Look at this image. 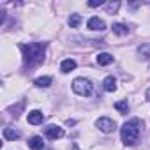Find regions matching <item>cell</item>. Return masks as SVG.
I'll return each mask as SVG.
<instances>
[{
  "label": "cell",
  "instance_id": "5bb4252c",
  "mask_svg": "<svg viewBox=\"0 0 150 150\" xmlns=\"http://www.w3.org/2000/svg\"><path fill=\"white\" fill-rule=\"evenodd\" d=\"M138 55L141 58H150V42H145L138 48Z\"/></svg>",
  "mask_w": 150,
  "mask_h": 150
},
{
  "label": "cell",
  "instance_id": "7a4b0ae2",
  "mask_svg": "<svg viewBox=\"0 0 150 150\" xmlns=\"http://www.w3.org/2000/svg\"><path fill=\"white\" fill-rule=\"evenodd\" d=\"M141 127H143V122L139 118H132L129 122H125L120 129V136H122V141L124 145L127 146H132L138 138H139V132H141Z\"/></svg>",
  "mask_w": 150,
  "mask_h": 150
},
{
  "label": "cell",
  "instance_id": "277c9868",
  "mask_svg": "<svg viewBox=\"0 0 150 150\" xmlns=\"http://www.w3.org/2000/svg\"><path fill=\"white\" fill-rule=\"evenodd\" d=\"M96 125L99 127V131H103V132H113L115 129H117V124H115V120H111V118H108V117H103V118H99L97 122H96Z\"/></svg>",
  "mask_w": 150,
  "mask_h": 150
},
{
  "label": "cell",
  "instance_id": "9a60e30c",
  "mask_svg": "<svg viewBox=\"0 0 150 150\" xmlns=\"http://www.w3.org/2000/svg\"><path fill=\"white\" fill-rule=\"evenodd\" d=\"M113 32H115L117 35H127V34H129V28H127V25L115 23V25H113Z\"/></svg>",
  "mask_w": 150,
  "mask_h": 150
},
{
  "label": "cell",
  "instance_id": "d6986e66",
  "mask_svg": "<svg viewBox=\"0 0 150 150\" xmlns=\"http://www.w3.org/2000/svg\"><path fill=\"white\" fill-rule=\"evenodd\" d=\"M104 2H103V0H90V2H88V7H101Z\"/></svg>",
  "mask_w": 150,
  "mask_h": 150
},
{
  "label": "cell",
  "instance_id": "ffe728a7",
  "mask_svg": "<svg viewBox=\"0 0 150 150\" xmlns=\"http://www.w3.org/2000/svg\"><path fill=\"white\" fill-rule=\"evenodd\" d=\"M146 99H148V101H150V88H148V90H146Z\"/></svg>",
  "mask_w": 150,
  "mask_h": 150
},
{
  "label": "cell",
  "instance_id": "9c48e42d",
  "mask_svg": "<svg viewBox=\"0 0 150 150\" xmlns=\"http://www.w3.org/2000/svg\"><path fill=\"white\" fill-rule=\"evenodd\" d=\"M28 148H32V150H42V148H44L42 138H41V136H32V138L28 139Z\"/></svg>",
  "mask_w": 150,
  "mask_h": 150
},
{
  "label": "cell",
  "instance_id": "52a82bcc",
  "mask_svg": "<svg viewBox=\"0 0 150 150\" xmlns=\"http://www.w3.org/2000/svg\"><path fill=\"white\" fill-rule=\"evenodd\" d=\"M42 120H44L42 111L34 110V111H30V113H28V124H32V125H39V124H42Z\"/></svg>",
  "mask_w": 150,
  "mask_h": 150
},
{
  "label": "cell",
  "instance_id": "e0dca14e",
  "mask_svg": "<svg viewBox=\"0 0 150 150\" xmlns=\"http://www.w3.org/2000/svg\"><path fill=\"white\" fill-rule=\"evenodd\" d=\"M115 110L120 111L122 115H125L129 111V103L127 101H118V103H115Z\"/></svg>",
  "mask_w": 150,
  "mask_h": 150
},
{
  "label": "cell",
  "instance_id": "5b68a950",
  "mask_svg": "<svg viewBox=\"0 0 150 150\" xmlns=\"http://www.w3.org/2000/svg\"><path fill=\"white\" fill-rule=\"evenodd\" d=\"M44 134H46L50 139H58V138L64 136V129L58 127V125H48V127L44 129Z\"/></svg>",
  "mask_w": 150,
  "mask_h": 150
},
{
  "label": "cell",
  "instance_id": "ba28073f",
  "mask_svg": "<svg viewBox=\"0 0 150 150\" xmlns=\"http://www.w3.org/2000/svg\"><path fill=\"white\" fill-rule=\"evenodd\" d=\"M21 136V132L18 131V129H14V127H6L4 129V138L7 139V141H14V139H18Z\"/></svg>",
  "mask_w": 150,
  "mask_h": 150
},
{
  "label": "cell",
  "instance_id": "30bf717a",
  "mask_svg": "<svg viewBox=\"0 0 150 150\" xmlns=\"http://www.w3.org/2000/svg\"><path fill=\"white\" fill-rule=\"evenodd\" d=\"M72 69H76V60H72V58H65L62 64H60V71L62 72H71Z\"/></svg>",
  "mask_w": 150,
  "mask_h": 150
},
{
  "label": "cell",
  "instance_id": "7c38bea8",
  "mask_svg": "<svg viewBox=\"0 0 150 150\" xmlns=\"http://www.w3.org/2000/svg\"><path fill=\"white\" fill-rule=\"evenodd\" d=\"M96 60H97L99 65H110L113 62V55H110V53H99Z\"/></svg>",
  "mask_w": 150,
  "mask_h": 150
},
{
  "label": "cell",
  "instance_id": "2e32d148",
  "mask_svg": "<svg viewBox=\"0 0 150 150\" xmlns=\"http://www.w3.org/2000/svg\"><path fill=\"white\" fill-rule=\"evenodd\" d=\"M80 23H81V16L80 14H71L69 16V27L71 28H78Z\"/></svg>",
  "mask_w": 150,
  "mask_h": 150
},
{
  "label": "cell",
  "instance_id": "6da1fadb",
  "mask_svg": "<svg viewBox=\"0 0 150 150\" xmlns=\"http://www.w3.org/2000/svg\"><path fill=\"white\" fill-rule=\"evenodd\" d=\"M46 42H30V44H21V51H23V62L25 67H35L42 62L44 58V51H46Z\"/></svg>",
  "mask_w": 150,
  "mask_h": 150
},
{
  "label": "cell",
  "instance_id": "ac0fdd59",
  "mask_svg": "<svg viewBox=\"0 0 150 150\" xmlns=\"http://www.w3.org/2000/svg\"><path fill=\"white\" fill-rule=\"evenodd\" d=\"M118 7H120V2H110V4H106L108 14H115V13L118 11Z\"/></svg>",
  "mask_w": 150,
  "mask_h": 150
},
{
  "label": "cell",
  "instance_id": "4fadbf2b",
  "mask_svg": "<svg viewBox=\"0 0 150 150\" xmlns=\"http://www.w3.org/2000/svg\"><path fill=\"white\" fill-rule=\"evenodd\" d=\"M34 85H35V87H41V88H48V87L51 85V78H50V76H42V78H37V80L34 81Z\"/></svg>",
  "mask_w": 150,
  "mask_h": 150
},
{
  "label": "cell",
  "instance_id": "8992f818",
  "mask_svg": "<svg viewBox=\"0 0 150 150\" xmlns=\"http://www.w3.org/2000/svg\"><path fill=\"white\" fill-rule=\"evenodd\" d=\"M87 27H88L90 30H99V32L106 30V23H104L101 18H97V16L90 18V20H88V23H87Z\"/></svg>",
  "mask_w": 150,
  "mask_h": 150
},
{
  "label": "cell",
  "instance_id": "3957f363",
  "mask_svg": "<svg viewBox=\"0 0 150 150\" xmlns=\"http://www.w3.org/2000/svg\"><path fill=\"white\" fill-rule=\"evenodd\" d=\"M72 90L76 92L78 96L88 97V96H92V92H94V85H92V81L87 80V78H76V80L72 81Z\"/></svg>",
  "mask_w": 150,
  "mask_h": 150
},
{
  "label": "cell",
  "instance_id": "8fae6325",
  "mask_svg": "<svg viewBox=\"0 0 150 150\" xmlns=\"http://www.w3.org/2000/svg\"><path fill=\"white\" fill-rule=\"evenodd\" d=\"M103 87H104L106 92H115V90H117V80H115L113 76H108V78H104Z\"/></svg>",
  "mask_w": 150,
  "mask_h": 150
}]
</instances>
